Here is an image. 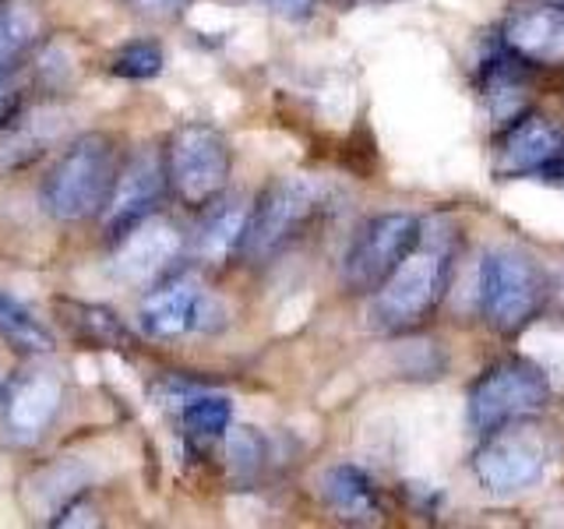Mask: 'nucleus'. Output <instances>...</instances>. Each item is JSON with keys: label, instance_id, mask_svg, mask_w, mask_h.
I'll use <instances>...</instances> for the list:
<instances>
[{"label": "nucleus", "instance_id": "nucleus-29", "mask_svg": "<svg viewBox=\"0 0 564 529\" xmlns=\"http://www.w3.org/2000/svg\"><path fill=\"white\" fill-rule=\"evenodd\" d=\"M339 4H343V0H339Z\"/></svg>", "mask_w": 564, "mask_h": 529}, {"label": "nucleus", "instance_id": "nucleus-4", "mask_svg": "<svg viewBox=\"0 0 564 529\" xmlns=\"http://www.w3.org/2000/svg\"><path fill=\"white\" fill-rule=\"evenodd\" d=\"M546 466H551V441L525 420H511L487 431L484 445L476 449L473 458L476 481L490 494H516L536 487Z\"/></svg>", "mask_w": 564, "mask_h": 529}, {"label": "nucleus", "instance_id": "nucleus-8", "mask_svg": "<svg viewBox=\"0 0 564 529\" xmlns=\"http://www.w3.org/2000/svg\"><path fill=\"white\" fill-rule=\"evenodd\" d=\"M420 223L410 212H388V216L364 223L343 258V282L357 293H375L420 244Z\"/></svg>", "mask_w": 564, "mask_h": 529}, {"label": "nucleus", "instance_id": "nucleus-12", "mask_svg": "<svg viewBox=\"0 0 564 529\" xmlns=\"http://www.w3.org/2000/svg\"><path fill=\"white\" fill-rule=\"evenodd\" d=\"M159 194H163V166H159V159L152 152L134 155L117 176L110 202H106V234L120 240L131 226L149 219Z\"/></svg>", "mask_w": 564, "mask_h": 529}, {"label": "nucleus", "instance_id": "nucleus-27", "mask_svg": "<svg viewBox=\"0 0 564 529\" xmlns=\"http://www.w3.org/2000/svg\"><path fill=\"white\" fill-rule=\"evenodd\" d=\"M11 110H14V93H11V88H8L4 82H0V123L8 120Z\"/></svg>", "mask_w": 564, "mask_h": 529}, {"label": "nucleus", "instance_id": "nucleus-6", "mask_svg": "<svg viewBox=\"0 0 564 529\" xmlns=\"http://www.w3.org/2000/svg\"><path fill=\"white\" fill-rule=\"evenodd\" d=\"M322 198H325V191L317 181H311V176L304 173L279 176L251 208V223H247V234L240 244L243 255L269 258L282 251V247L322 212Z\"/></svg>", "mask_w": 564, "mask_h": 529}, {"label": "nucleus", "instance_id": "nucleus-1", "mask_svg": "<svg viewBox=\"0 0 564 529\" xmlns=\"http://www.w3.org/2000/svg\"><path fill=\"white\" fill-rule=\"evenodd\" d=\"M452 279V251L441 240H423L405 255L395 272L375 290L370 322L381 332H413L437 311Z\"/></svg>", "mask_w": 564, "mask_h": 529}, {"label": "nucleus", "instance_id": "nucleus-26", "mask_svg": "<svg viewBox=\"0 0 564 529\" xmlns=\"http://www.w3.org/2000/svg\"><path fill=\"white\" fill-rule=\"evenodd\" d=\"M269 4L282 14V18H307L314 11V0H269Z\"/></svg>", "mask_w": 564, "mask_h": 529}, {"label": "nucleus", "instance_id": "nucleus-7", "mask_svg": "<svg viewBox=\"0 0 564 529\" xmlns=\"http://www.w3.org/2000/svg\"><path fill=\"white\" fill-rule=\"evenodd\" d=\"M166 173L181 202L202 208L212 198H219L229 181V145L216 128L205 123H184L170 138Z\"/></svg>", "mask_w": 564, "mask_h": 529}, {"label": "nucleus", "instance_id": "nucleus-22", "mask_svg": "<svg viewBox=\"0 0 564 529\" xmlns=\"http://www.w3.org/2000/svg\"><path fill=\"white\" fill-rule=\"evenodd\" d=\"M184 428L194 441H216L229 431V402L219 396H202L184 410Z\"/></svg>", "mask_w": 564, "mask_h": 529}, {"label": "nucleus", "instance_id": "nucleus-10", "mask_svg": "<svg viewBox=\"0 0 564 529\" xmlns=\"http://www.w3.org/2000/svg\"><path fill=\"white\" fill-rule=\"evenodd\" d=\"M501 43L525 64H564V4L522 0L505 18Z\"/></svg>", "mask_w": 564, "mask_h": 529}, {"label": "nucleus", "instance_id": "nucleus-23", "mask_svg": "<svg viewBox=\"0 0 564 529\" xmlns=\"http://www.w3.org/2000/svg\"><path fill=\"white\" fill-rule=\"evenodd\" d=\"M113 71L123 78H155L163 71V50L155 43H131L117 53Z\"/></svg>", "mask_w": 564, "mask_h": 529}, {"label": "nucleus", "instance_id": "nucleus-2", "mask_svg": "<svg viewBox=\"0 0 564 529\" xmlns=\"http://www.w3.org/2000/svg\"><path fill=\"white\" fill-rule=\"evenodd\" d=\"M113 149L99 134L75 141L43 181V208L64 223H78L106 208L113 194Z\"/></svg>", "mask_w": 564, "mask_h": 529}, {"label": "nucleus", "instance_id": "nucleus-28", "mask_svg": "<svg viewBox=\"0 0 564 529\" xmlns=\"http://www.w3.org/2000/svg\"><path fill=\"white\" fill-rule=\"evenodd\" d=\"M11 481V466L4 463V458H0V487H4Z\"/></svg>", "mask_w": 564, "mask_h": 529}, {"label": "nucleus", "instance_id": "nucleus-3", "mask_svg": "<svg viewBox=\"0 0 564 529\" xmlns=\"http://www.w3.org/2000/svg\"><path fill=\"white\" fill-rule=\"evenodd\" d=\"M546 279L540 264L516 251V247H494L480 261V314L484 322L501 332H522L543 307Z\"/></svg>", "mask_w": 564, "mask_h": 529}, {"label": "nucleus", "instance_id": "nucleus-14", "mask_svg": "<svg viewBox=\"0 0 564 529\" xmlns=\"http://www.w3.org/2000/svg\"><path fill=\"white\" fill-rule=\"evenodd\" d=\"M88 466H93V458H57V463L43 466L40 473L29 476L25 484V508L32 516H57V511L75 498V494L88 484Z\"/></svg>", "mask_w": 564, "mask_h": 529}, {"label": "nucleus", "instance_id": "nucleus-19", "mask_svg": "<svg viewBox=\"0 0 564 529\" xmlns=\"http://www.w3.org/2000/svg\"><path fill=\"white\" fill-rule=\"evenodd\" d=\"M64 131H67V114L57 110V106H40V110H32L22 128H18L4 141V145H0V159H32V155H40L46 145L61 141Z\"/></svg>", "mask_w": 564, "mask_h": 529}, {"label": "nucleus", "instance_id": "nucleus-15", "mask_svg": "<svg viewBox=\"0 0 564 529\" xmlns=\"http://www.w3.org/2000/svg\"><path fill=\"white\" fill-rule=\"evenodd\" d=\"M525 96H529V78H525L522 61L516 53L490 57V64L484 67V99H487V110L498 128H508L511 120L522 117Z\"/></svg>", "mask_w": 564, "mask_h": 529}, {"label": "nucleus", "instance_id": "nucleus-25", "mask_svg": "<svg viewBox=\"0 0 564 529\" xmlns=\"http://www.w3.org/2000/svg\"><path fill=\"white\" fill-rule=\"evenodd\" d=\"M131 4L141 14H152V18H173L181 14L184 8H191V0H131Z\"/></svg>", "mask_w": 564, "mask_h": 529}, {"label": "nucleus", "instance_id": "nucleus-5", "mask_svg": "<svg viewBox=\"0 0 564 529\" xmlns=\"http://www.w3.org/2000/svg\"><path fill=\"white\" fill-rule=\"evenodd\" d=\"M546 399H551V381L543 370L522 357H505L476 378L469 392V423L473 431L487 434L501 423L543 410Z\"/></svg>", "mask_w": 564, "mask_h": 529}, {"label": "nucleus", "instance_id": "nucleus-16", "mask_svg": "<svg viewBox=\"0 0 564 529\" xmlns=\"http://www.w3.org/2000/svg\"><path fill=\"white\" fill-rule=\"evenodd\" d=\"M322 494L328 508L346 522H375L378 519V490L370 476L357 466H335L325 473Z\"/></svg>", "mask_w": 564, "mask_h": 529}, {"label": "nucleus", "instance_id": "nucleus-11", "mask_svg": "<svg viewBox=\"0 0 564 529\" xmlns=\"http://www.w3.org/2000/svg\"><path fill=\"white\" fill-rule=\"evenodd\" d=\"M181 255V234L166 219H141L120 237L113 269L123 282H152Z\"/></svg>", "mask_w": 564, "mask_h": 529}, {"label": "nucleus", "instance_id": "nucleus-18", "mask_svg": "<svg viewBox=\"0 0 564 529\" xmlns=\"http://www.w3.org/2000/svg\"><path fill=\"white\" fill-rule=\"evenodd\" d=\"M247 223H251V205L243 198H226L216 208L208 212L205 223H202V234H198V247L205 258H226L234 247L243 244L247 234Z\"/></svg>", "mask_w": 564, "mask_h": 529}, {"label": "nucleus", "instance_id": "nucleus-9", "mask_svg": "<svg viewBox=\"0 0 564 529\" xmlns=\"http://www.w3.org/2000/svg\"><path fill=\"white\" fill-rule=\"evenodd\" d=\"M557 163H564V131L540 114H522L519 120H511L498 141V155H494L498 176H543Z\"/></svg>", "mask_w": 564, "mask_h": 529}, {"label": "nucleus", "instance_id": "nucleus-20", "mask_svg": "<svg viewBox=\"0 0 564 529\" xmlns=\"http://www.w3.org/2000/svg\"><path fill=\"white\" fill-rule=\"evenodd\" d=\"M40 32V18L25 4H0V64L14 61L18 53L29 50V43Z\"/></svg>", "mask_w": 564, "mask_h": 529}, {"label": "nucleus", "instance_id": "nucleus-17", "mask_svg": "<svg viewBox=\"0 0 564 529\" xmlns=\"http://www.w3.org/2000/svg\"><path fill=\"white\" fill-rule=\"evenodd\" d=\"M61 410V385L53 378H32L14 392L8 406V420L18 434L35 438Z\"/></svg>", "mask_w": 564, "mask_h": 529}, {"label": "nucleus", "instance_id": "nucleus-24", "mask_svg": "<svg viewBox=\"0 0 564 529\" xmlns=\"http://www.w3.org/2000/svg\"><path fill=\"white\" fill-rule=\"evenodd\" d=\"M229 458H234V469L251 473L261 466V438L251 428H234L229 434Z\"/></svg>", "mask_w": 564, "mask_h": 529}, {"label": "nucleus", "instance_id": "nucleus-21", "mask_svg": "<svg viewBox=\"0 0 564 529\" xmlns=\"http://www.w3.org/2000/svg\"><path fill=\"white\" fill-rule=\"evenodd\" d=\"M0 332L25 349H46L50 346V332L8 293H0Z\"/></svg>", "mask_w": 564, "mask_h": 529}, {"label": "nucleus", "instance_id": "nucleus-13", "mask_svg": "<svg viewBox=\"0 0 564 529\" xmlns=\"http://www.w3.org/2000/svg\"><path fill=\"white\" fill-rule=\"evenodd\" d=\"M208 317V296L198 287V279L191 276H176L166 287H159L145 296L141 304V328L155 339H173V335H184L191 328L205 325Z\"/></svg>", "mask_w": 564, "mask_h": 529}]
</instances>
